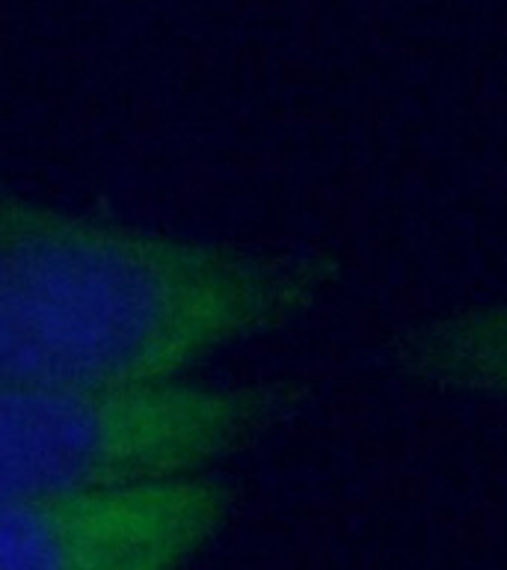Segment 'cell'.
Instances as JSON below:
<instances>
[{
    "instance_id": "cell-2",
    "label": "cell",
    "mask_w": 507,
    "mask_h": 570,
    "mask_svg": "<svg viewBox=\"0 0 507 570\" xmlns=\"http://www.w3.org/2000/svg\"><path fill=\"white\" fill-rule=\"evenodd\" d=\"M306 398L309 389L291 380L0 387V493L21 499L205 475L288 422Z\"/></svg>"
},
{
    "instance_id": "cell-4",
    "label": "cell",
    "mask_w": 507,
    "mask_h": 570,
    "mask_svg": "<svg viewBox=\"0 0 507 570\" xmlns=\"http://www.w3.org/2000/svg\"><path fill=\"white\" fill-rule=\"evenodd\" d=\"M388 360L418 387L507 401V300L421 318L395 333Z\"/></svg>"
},
{
    "instance_id": "cell-3",
    "label": "cell",
    "mask_w": 507,
    "mask_h": 570,
    "mask_svg": "<svg viewBox=\"0 0 507 570\" xmlns=\"http://www.w3.org/2000/svg\"><path fill=\"white\" fill-rule=\"evenodd\" d=\"M214 475L4 499L0 570H181L226 526Z\"/></svg>"
},
{
    "instance_id": "cell-1",
    "label": "cell",
    "mask_w": 507,
    "mask_h": 570,
    "mask_svg": "<svg viewBox=\"0 0 507 570\" xmlns=\"http://www.w3.org/2000/svg\"><path fill=\"white\" fill-rule=\"evenodd\" d=\"M338 262L205 241L30 196L0 208V387L187 377L317 306Z\"/></svg>"
}]
</instances>
